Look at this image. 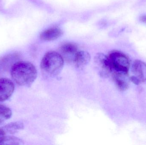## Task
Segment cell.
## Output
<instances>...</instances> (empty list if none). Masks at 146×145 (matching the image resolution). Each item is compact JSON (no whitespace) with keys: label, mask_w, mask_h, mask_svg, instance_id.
<instances>
[{"label":"cell","mask_w":146,"mask_h":145,"mask_svg":"<svg viewBox=\"0 0 146 145\" xmlns=\"http://www.w3.org/2000/svg\"><path fill=\"white\" fill-rule=\"evenodd\" d=\"M10 73L15 83L22 87H30L37 77V71L35 66L26 61L15 63L11 67Z\"/></svg>","instance_id":"1"},{"label":"cell","mask_w":146,"mask_h":145,"mask_svg":"<svg viewBox=\"0 0 146 145\" xmlns=\"http://www.w3.org/2000/svg\"><path fill=\"white\" fill-rule=\"evenodd\" d=\"M64 60L61 54L54 51L47 52L42 59L41 70L46 76L54 77L60 74L64 66Z\"/></svg>","instance_id":"2"},{"label":"cell","mask_w":146,"mask_h":145,"mask_svg":"<svg viewBox=\"0 0 146 145\" xmlns=\"http://www.w3.org/2000/svg\"><path fill=\"white\" fill-rule=\"evenodd\" d=\"M109 62L113 72H129L130 62L128 57L119 51H113L108 56Z\"/></svg>","instance_id":"3"},{"label":"cell","mask_w":146,"mask_h":145,"mask_svg":"<svg viewBox=\"0 0 146 145\" xmlns=\"http://www.w3.org/2000/svg\"><path fill=\"white\" fill-rule=\"evenodd\" d=\"M133 75L130 77V81L135 84L146 83V64L140 60L134 61L132 69Z\"/></svg>","instance_id":"4"},{"label":"cell","mask_w":146,"mask_h":145,"mask_svg":"<svg viewBox=\"0 0 146 145\" xmlns=\"http://www.w3.org/2000/svg\"><path fill=\"white\" fill-rule=\"evenodd\" d=\"M95 62L100 75L104 77L111 75V70L108 56L103 53H98L95 57Z\"/></svg>","instance_id":"5"},{"label":"cell","mask_w":146,"mask_h":145,"mask_svg":"<svg viewBox=\"0 0 146 145\" xmlns=\"http://www.w3.org/2000/svg\"><path fill=\"white\" fill-rule=\"evenodd\" d=\"M14 90V84L10 79L0 78V102L6 101L9 99Z\"/></svg>","instance_id":"6"},{"label":"cell","mask_w":146,"mask_h":145,"mask_svg":"<svg viewBox=\"0 0 146 145\" xmlns=\"http://www.w3.org/2000/svg\"><path fill=\"white\" fill-rule=\"evenodd\" d=\"M60 52L64 60L74 63L75 58L79 52L78 47L72 43H66L61 46Z\"/></svg>","instance_id":"7"},{"label":"cell","mask_w":146,"mask_h":145,"mask_svg":"<svg viewBox=\"0 0 146 145\" xmlns=\"http://www.w3.org/2000/svg\"><path fill=\"white\" fill-rule=\"evenodd\" d=\"M111 75L117 87L120 90L125 91L127 89L131 81L129 72H113Z\"/></svg>","instance_id":"8"},{"label":"cell","mask_w":146,"mask_h":145,"mask_svg":"<svg viewBox=\"0 0 146 145\" xmlns=\"http://www.w3.org/2000/svg\"><path fill=\"white\" fill-rule=\"evenodd\" d=\"M63 34L62 30L58 27H52L44 31L40 35V39L44 41H52L58 39Z\"/></svg>","instance_id":"9"},{"label":"cell","mask_w":146,"mask_h":145,"mask_svg":"<svg viewBox=\"0 0 146 145\" xmlns=\"http://www.w3.org/2000/svg\"><path fill=\"white\" fill-rule=\"evenodd\" d=\"M90 60L91 55L88 52L79 51L75 58L74 63L77 68L82 69L89 63Z\"/></svg>","instance_id":"10"},{"label":"cell","mask_w":146,"mask_h":145,"mask_svg":"<svg viewBox=\"0 0 146 145\" xmlns=\"http://www.w3.org/2000/svg\"><path fill=\"white\" fill-rule=\"evenodd\" d=\"M6 134H15L19 132V131L24 129V124L20 122H15L9 123L1 128Z\"/></svg>","instance_id":"11"},{"label":"cell","mask_w":146,"mask_h":145,"mask_svg":"<svg viewBox=\"0 0 146 145\" xmlns=\"http://www.w3.org/2000/svg\"><path fill=\"white\" fill-rule=\"evenodd\" d=\"M12 114V110L9 107L0 104V123L10 119Z\"/></svg>","instance_id":"12"},{"label":"cell","mask_w":146,"mask_h":145,"mask_svg":"<svg viewBox=\"0 0 146 145\" xmlns=\"http://www.w3.org/2000/svg\"><path fill=\"white\" fill-rule=\"evenodd\" d=\"M22 140L13 136H5L0 145H21L23 144Z\"/></svg>","instance_id":"13"},{"label":"cell","mask_w":146,"mask_h":145,"mask_svg":"<svg viewBox=\"0 0 146 145\" xmlns=\"http://www.w3.org/2000/svg\"><path fill=\"white\" fill-rule=\"evenodd\" d=\"M6 136V133L4 130L1 128H0V143L2 141L5 136Z\"/></svg>","instance_id":"14"},{"label":"cell","mask_w":146,"mask_h":145,"mask_svg":"<svg viewBox=\"0 0 146 145\" xmlns=\"http://www.w3.org/2000/svg\"><path fill=\"white\" fill-rule=\"evenodd\" d=\"M140 20L143 23L146 24V15H142L140 17Z\"/></svg>","instance_id":"15"}]
</instances>
